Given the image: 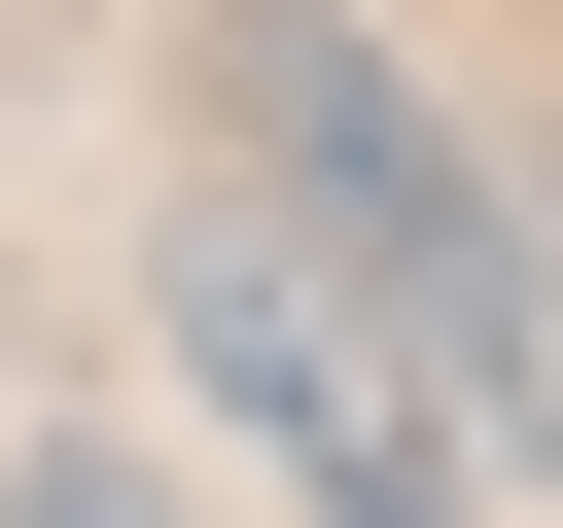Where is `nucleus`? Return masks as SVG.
<instances>
[{"instance_id": "1", "label": "nucleus", "mask_w": 563, "mask_h": 528, "mask_svg": "<svg viewBox=\"0 0 563 528\" xmlns=\"http://www.w3.org/2000/svg\"><path fill=\"white\" fill-rule=\"evenodd\" d=\"M211 176H246V211H282V246H317V282L493 422V458L563 422V211H528V176L352 35V0H211Z\"/></svg>"}, {"instance_id": "3", "label": "nucleus", "mask_w": 563, "mask_h": 528, "mask_svg": "<svg viewBox=\"0 0 563 528\" xmlns=\"http://www.w3.org/2000/svg\"><path fill=\"white\" fill-rule=\"evenodd\" d=\"M0 528H176V493H141L106 422H35V458H0Z\"/></svg>"}, {"instance_id": "2", "label": "nucleus", "mask_w": 563, "mask_h": 528, "mask_svg": "<svg viewBox=\"0 0 563 528\" xmlns=\"http://www.w3.org/2000/svg\"><path fill=\"white\" fill-rule=\"evenodd\" d=\"M141 317H176V387H211V422H246L317 528H493V422H457V387H422V352H387V317H352V282L246 211V176L141 246Z\"/></svg>"}]
</instances>
